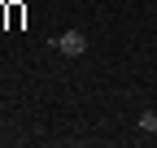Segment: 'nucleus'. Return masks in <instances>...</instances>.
I'll return each mask as SVG.
<instances>
[{
  "instance_id": "f257e3e1",
  "label": "nucleus",
  "mask_w": 157,
  "mask_h": 148,
  "mask_svg": "<svg viewBox=\"0 0 157 148\" xmlns=\"http://www.w3.org/2000/svg\"><path fill=\"white\" fill-rule=\"evenodd\" d=\"M52 48L66 52V57H83V52H87V35H83V31H61V35L52 39Z\"/></svg>"
},
{
  "instance_id": "f03ea898",
  "label": "nucleus",
  "mask_w": 157,
  "mask_h": 148,
  "mask_svg": "<svg viewBox=\"0 0 157 148\" xmlns=\"http://www.w3.org/2000/svg\"><path fill=\"white\" fill-rule=\"evenodd\" d=\"M140 131H144V135L157 131V109H144V113H140Z\"/></svg>"
}]
</instances>
